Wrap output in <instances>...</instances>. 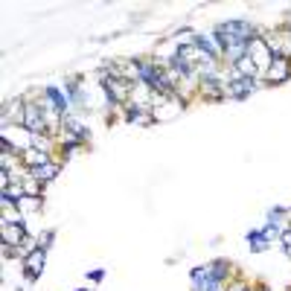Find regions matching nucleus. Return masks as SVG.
Returning <instances> with one entry per match:
<instances>
[{
  "label": "nucleus",
  "mask_w": 291,
  "mask_h": 291,
  "mask_svg": "<svg viewBox=\"0 0 291 291\" xmlns=\"http://www.w3.org/2000/svg\"><path fill=\"white\" fill-rule=\"evenodd\" d=\"M186 102L178 96V93H155L152 99V119L155 122H169V119L181 117Z\"/></svg>",
  "instance_id": "f257e3e1"
},
{
  "label": "nucleus",
  "mask_w": 291,
  "mask_h": 291,
  "mask_svg": "<svg viewBox=\"0 0 291 291\" xmlns=\"http://www.w3.org/2000/svg\"><path fill=\"white\" fill-rule=\"evenodd\" d=\"M216 32L224 38V50L233 47V44H251V41L259 35L247 20H224V24H218L216 27Z\"/></svg>",
  "instance_id": "f03ea898"
},
{
  "label": "nucleus",
  "mask_w": 291,
  "mask_h": 291,
  "mask_svg": "<svg viewBox=\"0 0 291 291\" xmlns=\"http://www.w3.org/2000/svg\"><path fill=\"white\" fill-rule=\"evenodd\" d=\"M0 146H3V152L24 155L32 149V134L24 126H3L0 128Z\"/></svg>",
  "instance_id": "7ed1b4c3"
},
{
  "label": "nucleus",
  "mask_w": 291,
  "mask_h": 291,
  "mask_svg": "<svg viewBox=\"0 0 291 291\" xmlns=\"http://www.w3.org/2000/svg\"><path fill=\"white\" fill-rule=\"evenodd\" d=\"M99 85L105 88V93H108V99L114 102V105H128L131 88H134L131 82H126V79H111V76H99Z\"/></svg>",
  "instance_id": "20e7f679"
},
{
  "label": "nucleus",
  "mask_w": 291,
  "mask_h": 291,
  "mask_svg": "<svg viewBox=\"0 0 291 291\" xmlns=\"http://www.w3.org/2000/svg\"><path fill=\"white\" fill-rule=\"evenodd\" d=\"M247 58L256 64V70H259V73H265L268 67H271L274 53H271V47L265 44V38H262V35H256L254 41L247 44Z\"/></svg>",
  "instance_id": "39448f33"
},
{
  "label": "nucleus",
  "mask_w": 291,
  "mask_h": 291,
  "mask_svg": "<svg viewBox=\"0 0 291 291\" xmlns=\"http://www.w3.org/2000/svg\"><path fill=\"white\" fill-rule=\"evenodd\" d=\"M262 79H265V85H285V82H291V58H274L271 61V67L262 73Z\"/></svg>",
  "instance_id": "423d86ee"
},
{
  "label": "nucleus",
  "mask_w": 291,
  "mask_h": 291,
  "mask_svg": "<svg viewBox=\"0 0 291 291\" xmlns=\"http://www.w3.org/2000/svg\"><path fill=\"white\" fill-rule=\"evenodd\" d=\"M0 236H3V247H20L29 239L27 224H0Z\"/></svg>",
  "instance_id": "0eeeda50"
},
{
  "label": "nucleus",
  "mask_w": 291,
  "mask_h": 291,
  "mask_svg": "<svg viewBox=\"0 0 291 291\" xmlns=\"http://www.w3.org/2000/svg\"><path fill=\"white\" fill-rule=\"evenodd\" d=\"M44 262H47V251L44 247H35V251L24 259V277H27V282L38 280V277L44 274Z\"/></svg>",
  "instance_id": "6e6552de"
},
{
  "label": "nucleus",
  "mask_w": 291,
  "mask_h": 291,
  "mask_svg": "<svg viewBox=\"0 0 291 291\" xmlns=\"http://www.w3.org/2000/svg\"><path fill=\"white\" fill-rule=\"evenodd\" d=\"M44 96H47V99H50V105H53V108L58 111V114H61V117H64V114H70V111H73L70 99H67V93H64V91H58L55 85H47V88H44Z\"/></svg>",
  "instance_id": "1a4fd4ad"
},
{
  "label": "nucleus",
  "mask_w": 291,
  "mask_h": 291,
  "mask_svg": "<svg viewBox=\"0 0 291 291\" xmlns=\"http://www.w3.org/2000/svg\"><path fill=\"white\" fill-rule=\"evenodd\" d=\"M58 172H61V160H55V157L47 160V163H41V166H35V169H29V175H32L38 183H50Z\"/></svg>",
  "instance_id": "9d476101"
},
{
  "label": "nucleus",
  "mask_w": 291,
  "mask_h": 291,
  "mask_svg": "<svg viewBox=\"0 0 291 291\" xmlns=\"http://www.w3.org/2000/svg\"><path fill=\"white\" fill-rule=\"evenodd\" d=\"M0 224H24V216L15 201L0 198Z\"/></svg>",
  "instance_id": "9b49d317"
},
{
  "label": "nucleus",
  "mask_w": 291,
  "mask_h": 291,
  "mask_svg": "<svg viewBox=\"0 0 291 291\" xmlns=\"http://www.w3.org/2000/svg\"><path fill=\"white\" fill-rule=\"evenodd\" d=\"M230 70L236 73V76H245V79H259V76H262V73L256 70V64L251 61L247 55H245V58H239V61L233 64V67H230Z\"/></svg>",
  "instance_id": "f8f14e48"
},
{
  "label": "nucleus",
  "mask_w": 291,
  "mask_h": 291,
  "mask_svg": "<svg viewBox=\"0 0 291 291\" xmlns=\"http://www.w3.org/2000/svg\"><path fill=\"white\" fill-rule=\"evenodd\" d=\"M247 245H251V251H254V254H262V251H268L271 239L265 236L262 227H259V230H251V233H247Z\"/></svg>",
  "instance_id": "ddd939ff"
},
{
  "label": "nucleus",
  "mask_w": 291,
  "mask_h": 291,
  "mask_svg": "<svg viewBox=\"0 0 291 291\" xmlns=\"http://www.w3.org/2000/svg\"><path fill=\"white\" fill-rule=\"evenodd\" d=\"M18 210H20V216H24V221H27V216H32V213L41 210V195H24L18 201Z\"/></svg>",
  "instance_id": "4468645a"
},
{
  "label": "nucleus",
  "mask_w": 291,
  "mask_h": 291,
  "mask_svg": "<svg viewBox=\"0 0 291 291\" xmlns=\"http://www.w3.org/2000/svg\"><path fill=\"white\" fill-rule=\"evenodd\" d=\"M20 166V155H15V152H3L0 155V172H15Z\"/></svg>",
  "instance_id": "2eb2a0df"
},
{
  "label": "nucleus",
  "mask_w": 291,
  "mask_h": 291,
  "mask_svg": "<svg viewBox=\"0 0 291 291\" xmlns=\"http://www.w3.org/2000/svg\"><path fill=\"white\" fill-rule=\"evenodd\" d=\"M53 239H55V233H53V230H44V233H41V236H38L35 242H38V247H44V251H47V247H50V242H53Z\"/></svg>",
  "instance_id": "dca6fc26"
},
{
  "label": "nucleus",
  "mask_w": 291,
  "mask_h": 291,
  "mask_svg": "<svg viewBox=\"0 0 291 291\" xmlns=\"http://www.w3.org/2000/svg\"><path fill=\"white\" fill-rule=\"evenodd\" d=\"M280 242H282V251L288 254V251H291V227H288V230H282V233H280Z\"/></svg>",
  "instance_id": "f3484780"
},
{
  "label": "nucleus",
  "mask_w": 291,
  "mask_h": 291,
  "mask_svg": "<svg viewBox=\"0 0 291 291\" xmlns=\"http://www.w3.org/2000/svg\"><path fill=\"white\" fill-rule=\"evenodd\" d=\"M88 280H91V282L105 280V268H93V271H88Z\"/></svg>",
  "instance_id": "a211bd4d"
}]
</instances>
